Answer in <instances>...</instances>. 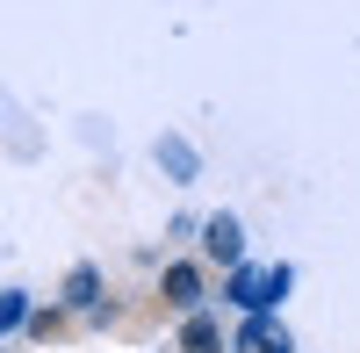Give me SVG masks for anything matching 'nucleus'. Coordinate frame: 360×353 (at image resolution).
Masks as SVG:
<instances>
[{"instance_id": "1", "label": "nucleus", "mask_w": 360, "mask_h": 353, "mask_svg": "<svg viewBox=\"0 0 360 353\" xmlns=\"http://www.w3.org/2000/svg\"><path fill=\"white\" fill-rule=\"evenodd\" d=\"M209 252H217V259H238V252H245V238H238V224L231 217H217V224H209V238H202Z\"/></svg>"}, {"instance_id": "2", "label": "nucleus", "mask_w": 360, "mask_h": 353, "mask_svg": "<svg viewBox=\"0 0 360 353\" xmlns=\"http://www.w3.org/2000/svg\"><path fill=\"white\" fill-rule=\"evenodd\" d=\"M166 303H195V267H166Z\"/></svg>"}, {"instance_id": "3", "label": "nucleus", "mask_w": 360, "mask_h": 353, "mask_svg": "<svg viewBox=\"0 0 360 353\" xmlns=\"http://www.w3.org/2000/svg\"><path fill=\"white\" fill-rule=\"evenodd\" d=\"M180 346H188V353H217V325H209V317H195V325L180 332Z\"/></svg>"}]
</instances>
